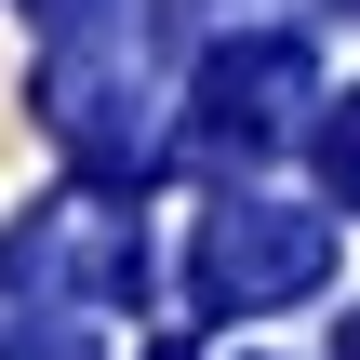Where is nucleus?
<instances>
[{
	"label": "nucleus",
	"instance_id": "7ed1b4c3",
	"mask_svg": "<svg viewBox=\"0 0 360 360\" xmlns=\"http://www.w3.org/2000/svg\"><path fill=\"white\" fill-rule=\"evenodd\" d=\"M321 187H334V200L360 214V94L334 107V120H321Z\"/></svg>",
	"mask_w": 360,
	"mask_h": 360
},
{
	"label": "nucleus",
	"instance_id": "20e7f679",
	"mask_svg": "<svg viewBox=\"0 0 360 360\" xmlns=\"http://www.w3.org/2000/svg\"><path fill=\"white\" fill-rule=\"evenodd\" d=\"M347 360H360V321H347Z\"/></svg>",
	"mask_w": 360,
	"mask_h": 360
},
{
	"label": "nucleus",
	"instance_id": "f257e3e1",
	"mask_svg": "<svg viewBox=\"0 0 360 360\" xmlns=\"http://www.w3.org/2000/svg\"><path fill=\"white\" fill-rule=\"evenodd\" d=\"M321 267H334V227H321V214L227 200V214L200 227V294H214V307H281V294H307Z\"/></svg>",
	"mask_w": 360,
	"mask_h": 360
},
{
	"label": "nucleus",
	"instance_id": "f03ea898",
	"mask_svg": "<svg viewBox=\"0 0 360 360\" xmlns=\"http://www.w3.org/2000/svg\"><path fill=\"white\" fill-rule=\"evenodd\" d=\"M200 94H214V134H240V147H254V134H281V120H294V94H307V53H294V40L214 53V80H200Z\"/></svg>",
	"mask_w": 360,
	"mask_h": 360
},
{
	"label": "nucleus",
	"instance_id": "39448f33",
	"mask_svg": "<svg viewBox=\"0 0 360 360\" xmlns=\"http://www.w3.org/2000/svg\"><path fill=\"white\" fill-rule=\"evenodd\" d=\"M347 13H360V0H347Z\"/></svg>",
	"mask_w": 360,
	"mask_h": 360
}]
</instances>
